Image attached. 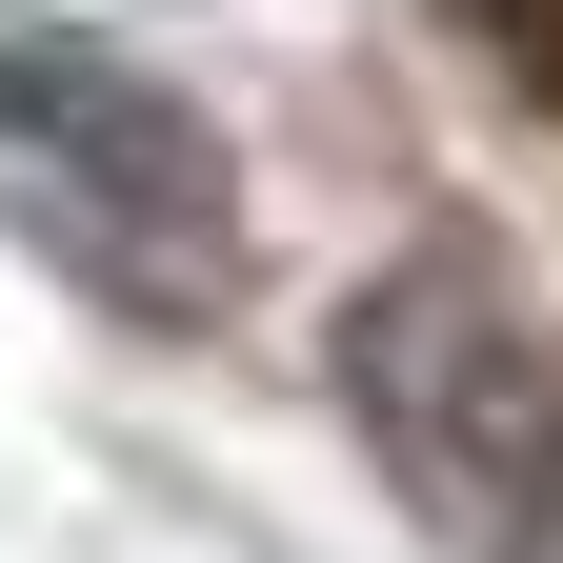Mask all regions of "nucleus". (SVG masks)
I'll use <instances>...</instances> for the list:
<instances>
[{
  "label": "nucleus",
  "instance_id": "nucleus-1",
  "mask_svg": "<svg viewBox=\"0 0 563 563\" xmlns=\"http://www.w3.org/2000/svg\"><path fill=\"white\" fill-rule=\"evenodd\" d=\"M0 242H21L60 302L162 322V342H201L242 302V262H262L222 121H201L162 60L81 41V21H0Z\"/></svg>",
  "mask_w": 563,
  "mask_h": 563
},
{
  "label": "nucleus",
  "instance_id": "nucleus-2",
  "mask_svg": "<svg viewBox=\"0 0 563 563\" xmlns=\"http://www.w3.org/2000/svg\"><path fill=\"white\" fill-rule=\"evenodd\" d=\"M342 422L443 563H563V322L504 242H402L342 302Z\"/></svg>",
  "mask_w": 563,
  "mask_h": 563
}]
</instances>
